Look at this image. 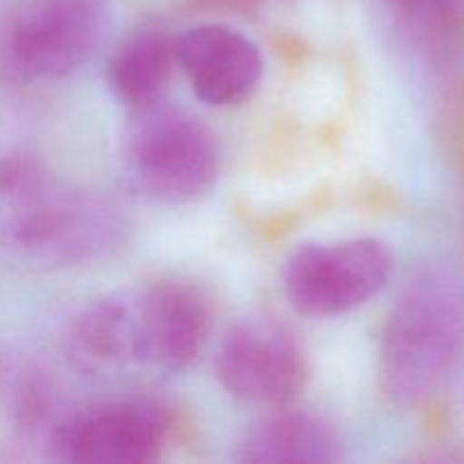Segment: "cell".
<instances>
[{
  "instance_id": "cell-1",
  "label": "cell",
  "mask_w": 464,
  "mask_h": 464,
  "mask_svg": "<svg viewBox=\"0 0 464 464\" xmlns=\"http://www.w3.org/2000/svg\"><path fill=\"white\" fill-rule=\"evenodd\" d=\"M113 199L66 186L32 152L0 154V252L39 267H80L125 245Z\"/></svg>"
},
{
  "instance_id": "cell-2",
  "label": "cell",
  "mask_w": 464,
  "mask_h": 464,
  "mask_svg": "<svg viewBox=\"0 0 464 464\" xmlns=\"http://www.w3.org/2000/svg\"><path fill=\"white\" fill-rule=\"evenodd\" d=\"M464 362V284L444 267L408 281L390 311L379 347L383 392L399 406L438 397Z\"/></svg>"
},
{
  "instance_id": "cell-3",
  "label": "cell",
  "mask_w": 464,
  "mask_h": 464,
  "mask_svg": "<svg viewBox=\"0 0 464 464\" xmlns=\"http://www.w3.org/2000/svg\"><path fill=\"white\" fill-rule=\"evenodd\" d=\"M131 111L121 148L130 188L157 204L204 198L220 175V145L211 127L161 100Z\"/></svg>"
},
{
  "instance_id": "cell-4",
  "label": "cell",
  "mask_w": 464,
  "mask_h": 464,
  "mask_svg": "<svg viewBox=\"0 0 464 464\" xmlns=\"http://www.w3.org/2000/svg\"><path fill=\"white\" fill-rule=\"evenodd\" d=\"M111 23L109 0H18L0 18V80L57 82L91 62Z\"/></svg>"
},
{
  "instance_id": "cell-5",
  "label": "cell",
  "mask_w": 464,
  "mask_h": 464,
  "mask_svg": "<svg viewBox=\"0 0 464 464\" xmlns=\"http://www.w3.org/2000/svg\"><path fill=\"white\" fill-rule=\"evenodd\" d=\"M388 245L376 238H344L302 245L284 267V293L304 317H338L365 306L392 276Z\"/></svg>"
},
{
  "instance_id": "cell-6",
  "label": "cell",
  "mask_w": 464,
  "mask_h": 464,
  "mask_svg": "<svg viewBox=\"0 0 464 464\" xmlns=\"http://www.w3.org/2000/svg\"><path fill=\"white\" fill-rule=\"evenodd\" d=\"M308 358L290 326L249 315L229 326L216 353V376L227 394L247 406H290L308 383Z\"/></svg>"
},
{
  "instance_id": "cell-7",
  "label": "cell",
  "mask_w": 464,
  "mask_h": 464,
  "mask_svg": "<svg viewBox=\"0 0 464 464\" xmlns=\"http://www.w3.org/2000/svg\"><path fill=\"white\" fill-rule=\"evenodd\" d=\"M170 435L166 411L150 399H111L66 412L45 447L59 462L150 464Z\"/></svg>"
},
{
  "instance_id": "cell-8",
  "label": "cell",
  "mask_w": 464,
  "mask_h": 464,
  "mask_svg": "<svg viewBox=\"0 0 464 464\" xmlns=\"http://www.w3.org/2000/svg\"><path fill=\"white\" fill-rule=\"evenodd\" d=\"M175 59L193 93L211 107L252 98L266 71L256 41L225 23H199L177 34Z\"/></svg>"
},
{
  "instance_id": "cell-9",
  "label": "cell",
  "mask_w": 464,
  "mask_h": 464,
  "mask_svg": "<svg viewBox=\"0 0 464 464\" xmlns=\"http://www.w3.org/2000/svg\"><path fill=\"white\" fill-rule=\"evenodd\" d=\"M139 322L143 367L179 374L211 340L213 306L195 285L161 281L139 290Z\"/></svg>"
},
{
  "instance_id": "cell-10",
  "label": "cell",
  "mask_w": 464,
  "mask_h": 464,
  "mask_svg": "<svg viewBox=\"0 0 464 464\" xmlns=\"http://www.w3.org/2000/svg\"><path fill=\"white\" fill-rule=\"evenodd\" d=\"M62 352L72 370L98 379L143 367L139 290H118L91 299L66 324Z\"/></svg>"
},
{
  "instance_id": "cell-11",
  "label": "cell",
  "mask_w": 464,
  "mask_h": 464,
  "mask_svg": "<svg viewBox=\"0 0 464 464\" xmlns=\"http://www.w3.org/2000/svg\"><path fill=\"white\" fill-rule=\"evenodd\" d=\"M234 458L245 464L338 462L343 460V442L322 417L281 406L245 430Z\"/></svg>"
},
{
  "instance_id": "cell-12",
  "label": "cell",
  "mask_w": 464,
  "mask_h": 464,
  "mask_svg": "<svg viewBox=\"0 0 464 464\" xmlns=\"http://www.w3.org/2000/svg\"><path fill=\"white\" fill-rule=\"evenodd\" d=\"M175 66V36L159 27H143L111 54L107 80L121 102L140 109L161 100Z\"/></svg>"
},
{
  "instance_id": "cell-13",
  "label": "cell",
  "mask_w": 464,
  "mask_h": 464,
  "mask_svg": "<svg viewBox=\"0 0 464 464\" xmlns=\"http://www.w3.org/2000/svg\"><path fill=\"white\" fill-rule=\"evenodd\" d=\"M0 406L14 429L44 442L66 415L54 376L21 352H0Z\"/></svg>"
},
{
  "instance_id": "cell-14",
  "label": "cell",
  "mask_w": 464,
  "mask_h": 464,
  "mask_svg": "<svg viewBox=\"0 0 464 464\" xmlns=\"http://www.w3.org/2000/svg\"><path fill=\"white\" fill-rule=\"evenodd\" d=\"M394 30L426 54H447L464 32L456 0H381Z\"/></svg>"
}]
</instances>
